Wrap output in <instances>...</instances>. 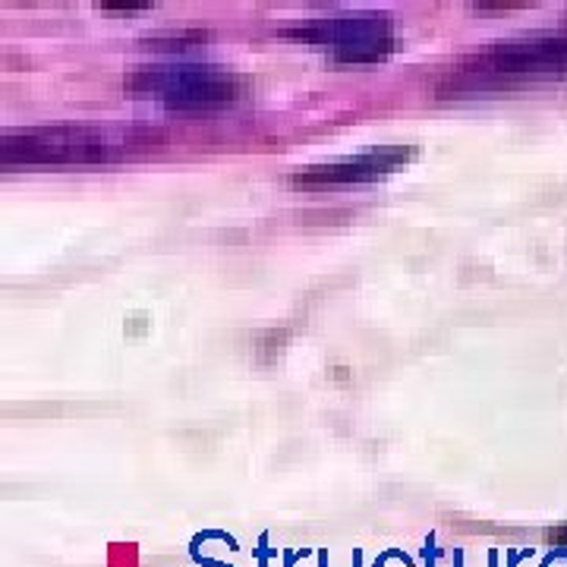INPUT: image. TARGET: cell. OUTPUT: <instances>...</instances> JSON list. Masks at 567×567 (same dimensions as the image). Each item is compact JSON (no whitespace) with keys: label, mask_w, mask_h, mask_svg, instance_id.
Instances as JSON below:
<instances>
[{"label":"cell","mask_w":567,"mask_h":567,"mask_svg":"<svg viewBox=\"0 0 567 567\" xmlns=\"http://www.w3.org/2000/svg\"><path fill=\"white\" fill-rule=\"evenodd\" d=\"M567 76V29L565 32H539L527 39L495 41L483 54L466 58L457 70H451L439 92L442 95H464V92H486L507 89L527 82Z\"/></svg>","instance_id":"6da1fadb"},{"label":"cell","mask_w":567,"mask_h":567,"mask_svg":"<svg viewBox=\"0 0 567 567\" xmlns=\"http://www.w3.org/2000/svg\"><path fill=\"white\" fill-rule=\"evenodd\" d=\"M123 89L133 99H152L171 111H215L240 102L249 89V80L224 66L177 63V66H140L123 80Z\"/></svg>","instance_id":"7a4b0ae2"},{"label":"cell","mask_w":567,"mask_h":567,"mask_svg":"<svg viewBox=\"0 0 567 567\" xmlns=\"http://www.w3.org/2000/svg\"><path fill=\"white\" fill-rule=\"evenodd\" d=\"M126 140H114L102 130L85 126H48V130H20L3 133L0 164H104L117 162Z\"/></svg>","instance_id":"3957f363"},{"label":"cell","mask_w":567,"mask_h":567,"mask_svg":"<svg viewBox=\"0 0 567 567\" xmlns=\"http://www.w3.org/2000/svg\"><path fill=\"white\" fill-rule=\"evenodd\" d=\"M287 39L331 51L338 63H375L394 51V32L388 13H347L331 20H316L303 29L284 32Z\"/></svg>","instance_id":"277c9868"},{"label":"cell","mask_w":567,"mask_h":567,"mask_svg":"<svg viewBox=\"0 0 567 567\" xmlns=\"http://www.w3.org/2000/svg\"><path fill=\"white\" fill-rule=\"evenodd\" d=\"M413 158V148L391 145V148H372L357 158H341V162L312 164L297 174H290V189L303 193H322V189H341V186H360V183L382 181L388 174L401 171Z\"/></svg>","instance_id":"5b68a950"},{"label":"cell","mask_w":567,"mask_h":567,"mask_svg":"<svg viewBox=\"0 0 567 567\" xmlns=\"http://www.w3.org/2000/svg\"><path fill=\"white\" fill-rule=\"evenodd\" d=\"M102 10H145L148 3H99Z\"/></svg>","instance_id":"8992f818"},{"label":"cell","mask_w":567,"mask_h":567,"mask_svg":"<svg viewBox=\"0 0 567 567\" xmlns=\"http://www.w3.org/2000/svg\"><path fill=\"white\" fill-rule=\"evenodd\" d=\"M548 539H551V543H558V546H567V527L551 529V533H548Z\"/></svg>","instance_id":"52a82bcc"}]
</instances>
